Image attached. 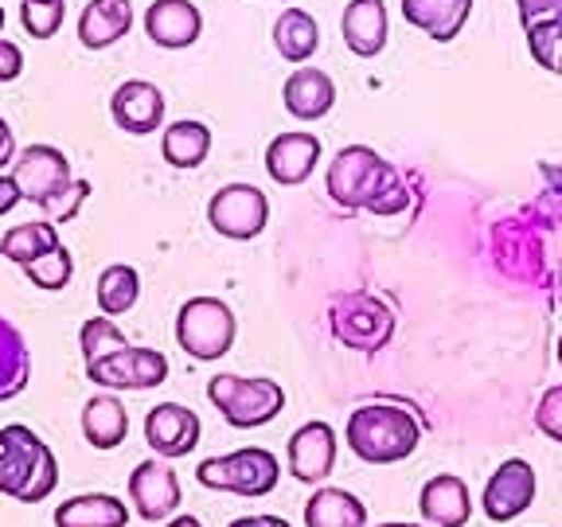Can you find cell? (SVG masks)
<instances>
[{
	"label": "cell",
	"instance_id": "obj_6",
	"mask_svg": "<svg viewBox=\"0 0 562 527\" xmlns=\"http://www.w3.org/2000/svg\"><path fill=\"white\" fill-rule=\"evenodd\" d=\"M328 328L351 351H379L395 336V313L375 293L351 290L333 298L328 305Z\"/></svg>",
	"mask_w": 562,
	"mask_h": 527
},
{
	"label": "cell",
	"instance_id": "obj_3",
	"mask_svg": "<svg viewBox=\"0 0 562 527\" xmlns=\"http://www.w3.org/2000/svg\"><path fill=\"white\" fill-rule=\"evenodd\" d=\"M59 484V461L32 426H0V496L20 504L47 501Z\"/></svg>",
	"mask_w": 562,
	"mask_h": 527
},
{
	"label": "cell",
	"instance_id": "obj_43",
	"mask_svg": "<svg viewBox=\"0 0 562 527\" xmlns=\"http://www.w3.org/2000/svg\"><path fill=\"white\" fill-rule=\"evenodd\" d=\"M165 527H203V524H200V519H195V516H172Z\"/></svg>",
	"mask_w": 562,
	"mask_h": 527
},
{
	"label": "cell",
	"instance_id": "obj_10",
	"mask_svg": "<svg viewBox=\"0 0 562 527\" xmlns=\"http://www.w3.org/2000/svg\"><path fill=\"white\" fill-rule=\"evenodd\" d=\"M12 180H16L20 195L32 200L35 208L52 203L63 188L75 184L67 153L55 149V145H27V149H20L16 160H12Z\"/></svg>",
	"mask_w": 562,
	"mask_h": 527
},
{
	"label": "cell",
	"instance_id": "obj_41",
	"mask_svg": "<svg viewBox=\"0 0 562 527\" xmlns=\"http://www.w3.org/2000/svg\"><path fill=\"white\" fill-rule=\"evenodd\" d=\"M16 203H24V195H20L16 180H12V172H0V215H9Z\"/></svg>",
	"mask_w": 562,
	"mask_h": 527
},
{
	"label": "cell",
	"instance_id": "obj_28",
	"mask_svg": "<svg viewBox=\"0 0 562 527\" xmlns=\"http://www.w3.org/2000/svg\"><path fill=\"white\" fill-rule=\"evenodd\" d=\"M160 157L172 168H180V172L200 168L211 157V130L203 122H192V117L172 122L165 130V137H160Z\"/></svg>",
	"mask_w": 562,
	"mask_h": 527
},
{
	"label": "cell",
	"instance_id": "obj_23",
	"mask_svg": "<svg viewBox=\"0 0 562 527\" xmlns=\"http://www.w3.org/2000/svg\"><path fill=\"white\" fill-rule=\"evenodd\" d=\"M130 504L110 492H82L55 508V527H125Z\"/></svg>",
	"mask_w": 562,
	"mask_h": 527
},
{
	"label": "cell",
	"instance_id": "obj_20",
	"mask_svg": "<svg viewBox=\"0 0 562 527\" xmlns=\"http://www.w3.org/2000/svg\"><path fill=\"white\" fill-rule=\"evenodd\" d=\"M418 512L430 527H465L473 516V496H469V484L453 473H438L422 484Z\"/></svg>",
	"mask_w": 562,
	"mask_h": 527
},
{
	"label": "cell",
	"instance_id": "obj_7",
	"mask_svg": "<svg viewBox=\"0 0 562 527\" xmlns=\"http://www.w3.org/2000/svg\"><path fill=\"white\" fill-rule=\"evenodd\" d=\"M195 481L203 489L215 492H235V496H270L281 481V466L270 449H235V453L207 457L200 469H195Z\"/></svg>",
	"mask_w": 562,
	"mask_h": 527
},
{
	"label": "cell",
	"instance_id": "obj_48",
	"mask_svg": "<svg viewBox=\"0 0 562 527\" xmlns=\"http://www.w3.org/2000/svg\"><path fill=\"white\" fill-rule=\"evenodd\" d=\"M559 79H562V75H559Z\"/></svg>",
	"mask_w": 562,
	"mask_h": 527
},
{
	"label": "cell",
	"instance_id": "obj_21",
	"mask_svg": "<svg viewBox=\"0 0 562 527\" xmlns=\"http://www.w3.org/2000/svg\"><path fill=\"white\" fill-rule=\"evenodd\" d=\"M403 20L434 44H453L473 16V0H403Z\"/></svg>",
	"mask_w": 562,
	"mask_h": 527
},
{
	"label": "cell",
	"instance_id": "obj_38",
	"mask_svg": "<svg viewBox=\"0 0 562 527\" xmlns=\"http://www.w3.org/2000/svg\"><path fill=\"white\" fill-rule=\"evenodd\" d=\"M20 75H24V52L9 35H0V82H16Z\"/></svg>",
	"mask_w": 562,
	"mask_h": 527
},
{
	"label": "cell",
	"instance_id": "obj_9",
	"mask_svg": "<svg viewBox=\"0 0 562 527\" xmlns=\"http://www.w3.org/2000/svg\"><path fill=\"white\" fill-rule=\"evenodd\" d=\"M87 379L98 386H110V391H153L168 379V356L157 348L125 344L102 360L87 363Z\"/></svg>",
	"mask_w": 562,
	"mask_h": 527
},
{
	"label": "cell",
	"instance_id": "obj_34",
	"mask_svg": "<svg viewBox=\"0 0 562 527\" xmlns=\"http://www.w3.org/2000/svg\"><path fill=\"white\" fill-rule=\"evenodd\" d=\"M125 344H130V336H125L122 328L114 325V316H90V321H82V328H79L82 363L102 360V356L125 348Z\"/></svg>",
	"mask_w": 562,
	"mask_h": 527
},
{
	"label": "cell",
	"instance_id": "obj_25",
	"mask_svg": "<svg viewBox=\"0 0 562 527\" xmlns=\"http://www.w3.org/2000/svg\"><path fill=\"white\" fill-rule=\"evenodd\" d=\"M32 379V351L27 340L9 316H0V403H12L27 391Z\"/></svg>",
	"mask_w": 562,
	"mask_h": 527
},
{
	"label": "cell",
	"instance_id": "obj_5",
	"mask_svg": "<svg viewBox=\"0 0 562 527\" xmlns=\"http://www.w3.org/2000/svg\"><path fill=\"white\" fill-rule=\"evenodd\" d=\"M235 313L220 298H188L176 313V344L200 363L223 360L235 344Z\"/></svg>",
	"mask_w": 562,
	"mask_h": 527
},
{
	"label": "cell",
	"instance_id": "obj_45",
	"mask_svg": "<svg viewBox=\"0 0 562 527\" xmlns=\"http://www.w3.org/2000/svg\"><path fill=\"white\" fill-rule=\"evenodd\" d=\"M554 356H559V368H562V336H559V348H554Z\"/></svg>",
	"mask_w": 562,
	"mask_h": 527
},
{
	"label": "cell",
	"instance_id": "obj_36",
	"mask_svg": "<svg viewBox=\"0 0 562 527\" xmlns=\"http://www.w3.org/2000/svg\"><path fill=\"white\" fill-rule=\"evenodd\" d=\"M87 200H90V184H87V180H75V184L63 188V192L55 195L52 203H44L40 211H44V220H52L55 227H59V223H70V220H75V215H79L82 203H87Z\"/></svg>",
	"mask_w": 562,
	"mask_h": 527
},
{
	"label": "cell",
	"instance_id": "obj_12",
	"mask_svg": "<svg viewBox=\"0 0 562 527\" xmlns=\"http://www.w3.org/2000/svg\"><path fill=\"white\" fill-rule=\"evenodd\" d=\"M531 501H536V469L527 466L524 457H512V461H504V466L488 476L481 508L492 524H512V519L531 508Z\"/></svg>",
	"mask_w": 562,
	"mask_h": 527
},
{
	"label": "cell",
	"instance_id": "obj_14",
	"mask_svg": "<svg viewBox=\"0 0 562 527\" xmlns=\"http://www.w3.org/2000/svg\"><path fill=\"white\" fill-rule=\"evenodd\" d=\"M203 422L195 411L180 403H160L145 414V441L157 457L172 461V457H188L195 446H200Z\"/></svg>",
	"mask_w": 562,
	"mask_h": 527
},
{
	"label": "cell",
	"instance_id": "obj_32",
	"mask_svg": "<svg viewBox=\"0 0 562 527\" xmlns=\"http://www.w3.org/2000/svg\"><path fill=\"white\" fill-rule=\"evenodd\" d=\"M524 40L539 67L551 70V75H562V9L524 24Z\"/></svg>",
	"mask_w": 562,
	"mask_h": 527
},
{
	"label": "cell",
	"instance_id": "obj_27",
	"mask_svg": "<svg viewBox=\"0 0 562 527\" xmlns=\"http://www.w3.org/2000/svg\"><path fill=\"white\" fill-rule=\"evenodd\" d=\"M273 47L285 63H308L321 47V24L305 9H285L273 20Z\"/></svg>",
	"mask_w": 562,
	"mask_h": 527
},
{
	"label": "cell",
	"instance_id": "obj_24",
	"mask_svg": "<svg viewBox=\"0 0 562 527\" xmlns=\"http://www.w3.org/2000/svg\"><path fill=\"white\" fill-rule=\"evenodd\" d=\"M130 434V411L114 395H90L82 403V438L94 449H117Z\"/></svg>",
	"mask_w": 562,
	"mask_h": 527
},
{
	"label": "cell",
	"instance_id": "obj_31",
	"mask_svg": "<svg viewBox=\"0 0 562 527\" xmlns=\"http://www.w3.org/2000/svg\"><path fill=\"white\" fill-rule=\"evenodd\" d=\"M137 298H140V273L133 270V266L114 262L98 273L94 301H98V313L102 316H114L117 321V316L130 313V309L137 305Z\"/></svg>",
	"mask_w": 562,
	"mask_h": 527
},
{
	"label": "cell",
	"instance_id": "obj_37",
	"mask_svg": "<svg viewBox=\"0 0 562 527\" xmlns=\"http://www.w3.org/2000/svg\"><path fill=\"white\" fill-rule=\"evenodd\" d=\"M536 426H539V434H547V438L562 446V383L543 391V399H539V406H536Z\"/></svg>",
	"mask_w": 562,
	"mask_h": 527
},
{
	"label": "cell",
	"instance_id": "obj_8",
	"mask_svg": "<svg viewBox=\"0 0 562 527\" xmlns=\"http://www.w3.org/2000/svg\"><path fill=\"white\" fill-rule=\"evenodd\" d=\"M207 223L215 235L250 243L270 223V200L255 184H227L207 200Z\"/></svg>",
	"mask_w": 562,
	"mask_h": 527
},
{
	"label": "cell",
	"instance_id": "obj_33",
	"mask_svg": "<svg viewBox=\"0 0 562 527\" xmlns=\"http://www.w3.org/2000/svg\"><path fill=\"white\" fill-rule=\"evenodd\" d=\"M24 270V278L32 281L35 290H44V293H59L70 285V278H75V258H70L67 246H55L52 255L44 258H35V262L20 266Z\"/></svg>",
	"mask_w": 562,
	"mask_h": 527
},
{
	"label": "cell",
	"instance_id": "obj_17",
	"mask_svg": "<svg viewBox=\"0 0 562 527\" xmlns=\"http://www.w3.org/2000/svg\"><path fill=\"white\" fill-rule=\"evenodd\" d=\"M145 35L165 52H184L203 35V12L192 0H153L145 9Z\"/></svg>",
	"mask_w": 562,
	"mask_h": 527
},
{
	"label": "cell",
	"instance_id": "obj_19",
	"mask_svg": "<svg viewBox=\"0 0 562 527\" xmlns=\"http://www.w3.org/2000/svg\"><path fill=\"white\" fill-rule=\"evenodd\" d=\"M281 102H285L290 117H297V122H321V117L333 114V105H336L333 75L301 63L290 79H285V87H281Z\"/></svg>",
	"mask_w": 562,
	"mask_h": 527
},
{
	"label": "cell",
	"instance_id": "obj_11",
	"mask_svg": "<svg viewBox=\"0 0 562 527\" xmlns=\"http://www.w3.org/2000/svg\"><path fill=\"white\" fill-rule=\"evenodd\" d=\"M130 501L145 524H165L180 508V476L165 457H149L130 473Z\"/></svg>",
	"mask_w": 562,
	"mask_h": 527
},
{
	"label": "cell",
	"instance_id": "obj_47",
	"mask_svg": "<svg viewBox=\"0 0 562 527\" xmlns=\"http://www.w3.org/2000/svg\"><path fill=\"white\" fill-rule=\"evenodd\" d=\"M0 32H4V9H0Z\"/></svg>",
	"mask_w": 562,
	"mask_h": 527
},
{
	"label": "cell",
	"instance_id": "obj_4",
	"mask_svg": "<svg viewBox=\"0 0 562 527\" xmlns=\"http://www.w3.org/2000/svg\"><path fill=\"white\" fill-rule=\"evenodd\" d=\"M207 399L223 414V422L235 426V430H258V426L278 418L281 406H285L281 383L266 375H211Z\"/></svg>",
	"mask_w": 562,
	"mask_h": 527
},
{
	"label": "cell",
	"instance_id": "obj_39",
	"mask_svg": "<svg viewBox=\"0 0 562 527\" xmlns=\"http://www.w3.org/2000/svg\"><path fill=\"white\" fill-rule=\"evenodd\" d=\"M562 9V0H516V12H519V24H531V20L547 16V12Z\"/></svg>",
	"mask_w": 562,
	"mask_h": 527
},
{
	"label": "cell",
	"instance_id": "obj_1",
	"mask_svg": "<svg viewBox=\"0 0 562 527\" xmlns=\"http://www.w3.org/2000/svg\"><path fill=\"white\" fill-rule=\"evenodd\" d=\"M328 195L344 211H371V215H403L411 208L403 176L371 145H344L328 165Z\"/></svg>",
	"mask_w": 562,
	"mask_h": 527
},
{
	"label": "cell",
	"instance_id": "obj_15",
	"mask_svg": "<svg viewBox=\"0 0 562 527\" xmlns=\"http://www.w3.org/2000/svg\"><path fill=\"white\" fill-rule=\"evenodd\" d=\"M321 165V137L305 130L278 133L266 149V172H270L273 184L281 188H297L305 184L308 176Z\"/></svg>",
	"mask_w": 562,
	"mask_h": 527
},
{
	"label": "cell",
	"instance_id": "obj_16",
	"mask_svg": "<svg viewBox=\"0 0 562 527\" xmlns=\"http://www.w3.org/2000/svg\"><path fill=\"white\" fill-rule=\"evenodd\" d=\"M336 449H340V441H336V430L328 422H305L290 438V449H285L290 473L301 484H321L336 469Z\"/></svg>",
	"mask_w": 562,
	"mask_h": 527
},
{
	"label": "cell",
	"instance_id": "obj_30",
	"mask_svg": "<svg viewBox=\"0 0 562 527\" xmlns=\"http://www.w3.org/2000/svg\"><path fill=\"white\" fill-rule=\"evenodd\" d=\"M55 246H63L59 227H55L52 220H32V223H16V227L4 231V238H0V255L16 266H27V262H35V258L52 255Z\"/></svg>",
	"mask_w": 562,
	"mask_h": 527
},
{
	"label": "cell",
	"instance_id": "obj_42",
	"mask_svg": "<svg viewBox=\"0 0 562 527\" xmlns=\"http://www.w3.org/2000/svg\"><path fill=\"white\" fill-rule=\"evenodd\" d=\"M227 527H290L281 516H238Z\"/></svg>",
	"mask_w": 562,
	"mask_h": 527
},
{
	"label": "cell",
	"instance_id": "obj_35",
	"mask_svg": "<svg viewBox=\"0 0 562 527\" xmlns=\"http://www.w3.org/2000/svg\"><path fill=\"white\" fill-rule=\"evenodd\" d=\"M67 20V0H20V24L32 40H52Z\"/></svg>",
	"mask_w": 562,
	"mask_h": 527
},
{
	"label": "cell",
	"instance_id": "obj_46",
	"mask_svg": "<svg viewBox=\"0 0 562 527\" xmlns=\"http://www.w3.org/2000/svg\"><path fill=\"white\" fill-rule=\"evenodd\" d=\"M559 301H562V266H559Z\"/></svg>",
	"mask_w": 562,
	"mask_h": 527
},
{
	"label": "cell",
	"instance_id": "obj_26",
	"mask_svg": "<svg viewBox=\"0 0 562 527\" xmlns=\"http://www.w3.org/2000/svg\"><path fill=\"white\" fill-rule=\"evenodd\" d=\"M516 258H524V281L527 278H539V270H543V243H539L536 231H527V223H501L496 227V262H501V270L512 278V270H516Z\"/></svg>",
	"mask_w": 562,
	"mask_h": 527
},
{
	"label": "cell",
	"instance_id": "obj_22",
	"mask_svg": "<svg viewBox=\"0 0 562 527\" xmlns=\"http://www.w3.org/2000/svg\"><path fill=\"white\" fill-rule=\"evenodd\" d=\"M133 27V0H87L79 16V44L90 52L122 44Z\"/></svg>",
	"mask_w": 562,
	"mask_h": 527
},
{
	"label": "cell",
	"instance_id": "obj_29",
	"mask_svg": "<svg viewBox=\"0 0 562 527\" xmlns=\"http://www.w3.org/2000/svg\"><path fill=\"white\" fill-rule=\"evenodd\" d=\"M305 527H368V508L344 489H316L305 504Z\"/></svg>",
	"mask_w": 562,
	"mask_h": 527
},
{
	"label": "cell",
	"instance_id": "obj_44",
	"mask_svg": "<svg viewBox=\"0 0 562 527\" xmlns=\"http://www.w3.org/2000/svg\"><path fill=\"white\" fill-rule=\"evenodd\" d=\"M375 527H430V524H375Z\"/></svg>",
	"mask_w": 562,
	"mask_h": 527
},
{
	"label": "cell",
	"instance_id": "obj_40",
	"mask_svg": "<svg viewBox=\"0 0 562 527\" xmlns=\"http://www.w3.org/2000/svg\"><path fill=\"white\" fill-rule=\"evenodd\" d=\"M16 133H12V125L0 117V172L4 168H12V160H16Z\"/></svg>",
	"mask_w": 562,
	"mask_h": 527
},
{
	"label": "cell",
	"instance_id": "obj_13",
	"mask_svg": "<svg viewBox=\"0 0 562 527\" xmlns=\"http://www.w3.org/2000/svg\"><path fill=\"white\" fill-rule=\"evenodd\" d=\"M110 117L122 133L133 137H149L165 125V94L149 79H125L110 94Z\"/></svg>",
	"mask_w": 562,
	"mask_h": 527
},
{
	"label": "cell",
	"instance_id": "obj_18",
	"mask_svg": "<svg viewBox=\"0 0 562 527\" xmlns=\"http://www.w3.org/2000/svg\"><path fill=\"white\" fill-rule=\"evenodd\" d=\"M344 47L360 59H375L383 55L386 40H391V16H386L383 0H348L340 16Z\"/></svg>",
	"mask_w": 562,
	"mask_h": 527
},
{
	"label": "cell",
	"instance_id": "obj_2",
	"mask_svg": "<svg viewBox=\"0 0 562 527\" xmlns=\"http://www.w3.org/2000/svg\"><path fill=\"white\" fill-rule=\"evenodd\" d=\"M344 441L360 461L368 466H395L418 449L422 441V422L414 411L395 403H363L348 414L344 426Z\"/></svg>",
	"mask_w": 562,
	"mask_h": 527
}]
</instances>
